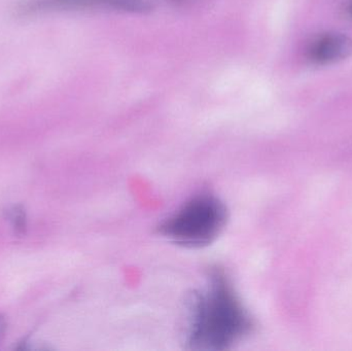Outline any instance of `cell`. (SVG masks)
Instances as JSON below:
<instances>
[{
	"mask_svg": "<svg viewBox=\"0 0 352 351\" xmlns=\"http://www.w3.org/2000/svg\"><path fill=\"white\" fill-rule=\"evenodd\" d=\"M254 321L223 270H211L202 290L192 296L186 346L192 350H230L250 336Z\"/></svg>",
	"mask_w": 352,
	"mask_h": 351,
	"instance_id": "6da1fadb",
	"label": "cell"
},
{
	"mask_svg": "<svg viewBox=\"0 0 352 351\" xmlns=\"http://www.w3.org/2000/svg\"><path fill=\"white\" fill-rule=\"evenodd\" d=\"M227 220L225 204L211 194H200L163 220L158 232L179 247L202 249L221 235Z\"/></svg>",
	"mask_w": 352,
	"mask_h": 351,
	"instance_id": "7a4b0ae2",
	"label": "cell"
},
{
	"mask_svg": "<svg viewBox=\"0 0 352 351\" xmlns=\"http://www.w3.org/2000/svg\"><path fill=\"white\" fill-rule=\"evenodd\" d=\"M148 0H25L19 6L22 14H36L58 10L105 8L125 12H144L150 10Z\"/></svg>",
	"mask_w": 352,
	"mask_h": 351,
	"instance_id": "3957f363",
	"label": "cell"
},
{
	"mask_svg": "<svg viewBox=\"0 0 352 351\" xmlns=\"http://www.w3.org/2000/svg\"><path fill=\"white\" fill-rule=\"evenodd\" d=\"M352 55V39L341 33H328L314 39L307 49V56L316 64L336 63Z\"/></svg>",
	"mask_w": 352,
	"mask_h": 351,
	"instance_id": "277c9868",
	"label": "cell"
},
{
	"mask_svg": "<svg viewBox=\"0 0 352 351\" xmlns=\"http://www.w3.org/2000/svg\"><path fill=\"white\" fill-rule=\"evenodd\" d=\"M6 321L0 317V340H1L2 336H3L4 331H6Z\"/></svg>",
	"mask_w": 352,
	"mask_h": 351,
	"instance_id": "5b68a950",
	"label": "cell"
}]
</instances>
